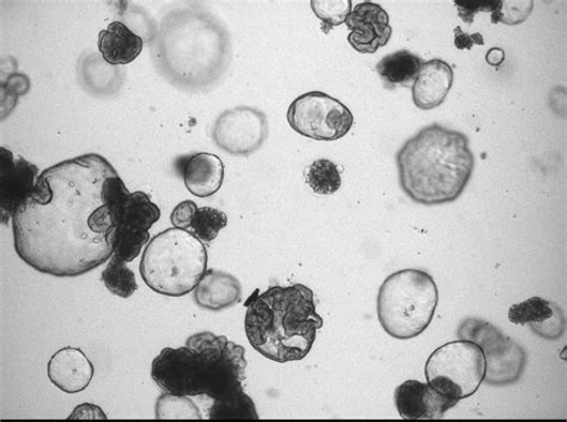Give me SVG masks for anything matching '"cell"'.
Here are the masks:
<instances>
[{"mask_svg": "<svg viewBox=\"0 0 567 422\" xmlns=\"http://www.w3.org/2000/svg\"><path fill=\"white\" fill-rule=\"evenodd\" d=\"M115 174L97 154L42 172L32 197L12 218L20 258L38 272L58 278L80 277L107 263L116 224L102 188Z\"/></svg>", "mask_w": 567, "mask_h": 422, "instance_id": "cell-1", "label": "cell"}, {"mask_svg": "<svg viewBox=\"0 0 567 422\" xmlns=\"http://www.w3.org/2000/svg\"><path fill=\"white\" fill-rule=\"evenodd\" d=\"M155 42L154 60L163 78L190 92L214 85L231 62L227 29L199 8L168 14Z\"/></svg>", "mask_w": 567, "mask_h": 422, "instance_id": "cell-2", "label": "cell"}, {"mask_svg": "<svg viewBox=\"0 0 567 422\" xmlns=\"http://www.w3.org/2000/svg\"><path fill=\"white\" fill-rule=\"evenodd\" d=\"M246 351L212 331L194 334L181 349H163L152 367L154 382L168 394L207 397L215 402L244 397Z\"/></svg>", "mask_w": 567, "mask_h": 422, "instance_id": "cell-3", "label": "cell"}, {"mask_svg": "<svg viewBox=\"0 0 567 422\" xmlns=\"http://www.w3.org/2000/svg\"><path fill=\"white\" fill-rule=\"evenodd\" d=\"M400 186L415 204L456 202L472 178L475 158L467 135L439 124L417 132L396 155Z\"/></svg>", "mask_w": 567, "mask_h": 422, "instance_id": "cell-4", "label": "cell"}, {"mask_svg": "<svg viewBox=\"0 0 567 422\" xmlns=\"http://www.w3.org/2000/svg\"><path fill=\"white\" fill-rule=\"evenodd\" d=\"M322 327L315 292L302 284L274 286L252 298L245 319L252 349L280 364L305 359Z\"/></svg>", "mask_w": 567, "mask_h": 422, "instance_id": "cell-5", "label": "cell"}, {"mask_svg": "<svg viewBox=\"0 0 567 422\" xmlns=\"http://www.w3.org/2000/svg\"><path fill=\"white\" fill-rule=\"evenodd\" d=\"M208 255L202 240L184 229L155 236L141 261V275L153 291L183 297L196 290L207 272Z\"/></svg>", "mask_w": 567, "mask_h": 422, "instance_id": "cell-6", "label": "cell"}, {"mask_svg": "<svg viewBox=\"0 0 567 422\" xmlns=\"http://www.w3.org/2000/svg\"><path fill=\"white\" fill-rule=\"evenodd\" d=\"M437 306L439 289L434 278L422 269H402L381 285L379 321L390 337L414 339L434 320Z\"/></svg>", "mask_w": 567, "mask_h": 422, "instance_id": "cell-7", "label": "cell"}, {"mask_svg": "<svg viewBox=\"0 0 567 422\" xmlns=\"http://www.w3.org/2000/svg\"><path fill=\"white\" fill-rule=\"evenodd\" d=\"M483 350L471 340H457L441 346L425 367L427 383L439 393L458 403L480 390L485 377Z\"/></svg>", "mask_w": 567, "mask_h": 422, "instance_id": "cell-8", "label": "cell"}, {"mask_svg": "<svg viewBox=\"0 0 567 422\" xmlns=\"http://www.w3.org/2000/svg\"><path fill=\"white\" fill-rule=\"evenodd\" d=\"M457 336L475 342L483 350L486 384L507 387L520 380L527 363L526 351L516 341L503 336L495 326L470 318L461 323Z\"/></svg>", "mask_w": 567, "mask_h": 422, "instance_id": "cell-9", "label": "cell"}, {"mask_svg": "<svg viewBox=\"0 0 567 422\" xmlns=\"http://www.w3.org/2000/svg\"><path fill=\"white\" fill-rule=\"evenodd\" d=\"M288 122L303 137L334 142L346 137L354 119L344 103L324 93L311 92L291 103Z\"/></svg>", "mask_w": 567, "mask_h": 422, "instance_id": "cell-10", "label": "cell"}, {"mask_svg": "<svg viewBox=\"0 0 567 422\" xmlns=\"http://www.w3.org/2000/svg\"><path fill=\"white\" fill-rule=\"evenodd\" d=\"M268 120L258 109L240 105L219 115L213 138L217 146L233 156H250L267 141Z\"/></svg>", "mask_w": 567, "mask_h": 422, "instance_id": "cell-11", "label": "cell"}, {"mask_svg": "<svg viewBox=\"0 0 567 422\" xmlns=\"http://www.w3.org/2000/svg\"><path fill=\"white\" fill-rule=\"evenodd\" d=\"M35 164L0 148V216L8 224L22 205L32 197L40 177Z\"/></svg>", "mask_w": 567, "mask_h": 422, "instance_id": "cell-12", "label": "cell"}, {"mask_svg": "<svg viewBox=\"0 0 567 422\" xmlns=\"http://www.w3.org/2000/svg\"><path fill=\"white\" fill-rule=\"evenodd\" d=\"M390 21V14L380 4H358L346 22L350 29L348 40L351 47L363 54L377 53L392 38Z\"/></svg>", "mask_w": 567, "mask_h": 422, "instance_id": "cell-13", "label": "cell"}, {"mask_svg": "<svg viewBox=\"0 0 567 422\" xmlns=\"http://www.w3.org/2000/svg\"><path fill=\"white\" fill-rule=\"evenodd\" d=\"M394 402L402 419H442L457 403L445 398L429 383L406 381L395 390Z\"/></svg>", "mask_w": 567, "mask_h": 422, "instance_id": "cell-14", "label": "cell"}, {"mask_svg": "<svg viewBox=\"0 0 567 422\" xmlns=\"http://www.w3.org/2000/svg\"><path fill=\"white\" fill-rule=\"evenodd\" d=\"M50 381L66 394H78L91 385L94 366L80 349L59 350L48 367Z\"/></svg>", "mask_w": 567, "mask_h": 422, "instance_id": "cell-15", "label": "cell"}, {"mask_svg": "<svg viewBox=\"0 0 567 422\" xmlns=\"http://www.w3.org/2000/svg\"><path fill=\"white\" fill-rule=\"evenodd\" d=\"M509 321L516 326L529 325L535 334L547 340L561 338L565 329L560 307L542 297H532L509 309Z\"/></svg>", "mask_w": 567, "mask_h": 422, "instance_id": "cell-16", "label": "cell"}, {"mask_svg": "<svg viewBox=\"0 0 567 422\" xmlns=\"http://www.w3.org/2000/svg\"><path fill=\"white\" fill-rule=\"evenodd\" d=\"M454 71L442 59L424 63L412 88L413 102L417 109L430 111L440 107L451 93Z\"/></svg>", "mask_w": 567, "mask_h": 422, "instance_id": "cell-17", "label": "cell"}, {"mask_svg": "<svg viewBox=\"0 0 567 422\" xmlns=\"http://www.w3.org/2000/svg\"><path fill=\"white\" fill-rule=\"evenodd\" d=\"M243 286L238 279L223 270L208 269L194 290V301L210 311L229 309L240 303Z\"/></svg>", "mask_w": 567, "mask_h": 422, "instance_id": "cell-18", "label": "cell"}, {"mask_svg": "<svg viewBox=\"0 0 567 422\" xmlns=\"http://www.w3.org/2000/svg\"><path fill=\"white\" fill-rule=\"evenodd\" d=\"M224 164L213 154L200 153L190 156L184 165L186 188L198 198L213 197L224 183Z\"/></svg>", "mask_w": 567, "mask_h": 422, "instance_id": "cell-19", "label": "cell"}, {"mask_svg": "<svg viewBox=\"0 0 567 422\" xmlns=\"http://www.w3.org/2000/svg\"><path fill=\"white\" fill-rule=\"evenodd\" d=\"M97 47L103 59L111 65H127L143 51V39L122 22H112L99 35Z\"/></svg>", "mask_w": 567, "mask_h": 422, "instance_id": "cell-20", "label": "cell"}, {"mask_svg": "<svg viewBox=\"0 0 567 422\" xmlns=\"http://www.w3.org/2000/svg\"><path fill=\"white\" fill-rule=\"evenodd\" d=\"M424 60L406 50L385 55L377 66L378 73L386 86H408L414 83L417 73L424 65Z\"/></svg>", "mask_w": 567, "mask_h": 422, "instance_id": "cell-21", "label": "cell"}, {"mask_svg": "<svg viewBox=\"0 0 567 422\" xmlns=\"http://www.w3.org/2000/svg\"><path fill=\"white\" fill-rule=\"evenodd\" d=\"M159 218V207L144 192H134L118 214L117 225L148 231Z\"/></svg>", "mask_w": 567, "mask_h": 422, "instance_id": "cell-22", "label": "cell"}, {"mask_svg": "<svg viewBox=\"0 0 567 422\" xmlns=\"http://www.w3.org/2000/svg\"><path fill=\"white\" fill-rule=\"evenodd\" d=\"M101 278L107 290L121 298H130L138 290L136 275L125 261L116 259L115 256L110 259Z\"/></svg>", "mask_w": 567, "mask_h": 422, "instance_id": "cell-23", "label": "cell"}, {"mask_svg": "<svg viewBox=\"0 0 567 422\" xmlns=\"http://www.w3.org/2000/svg\"><path fill=\"white\" fill-rule=\"evenodd\" d=\"M148 240H151L148 231L117 225L113 236V256L126 264L132 263Z\"/></svg>", "mask_w": 567, "mask_h": 422, "instance_id": "cell-24", "label": "cell"}, {"mask_svg": "<svg viewBox=\"0 0 567 422\" xmlns=\"http://www.w3.org/2000/svg\"><path fill=\"white\" fill-rule=\"evenodd\" d=\"M228 225V217L214 207H199L187 231L198 237L202 243L210 244L221 229Z\"/></svg>", "mask_w": 567, "mask_h": 422, "instance_id": "cell-25", "label": "cell"}, {"mask_svg": "<svg viewBox=\"0 0 567 422\" xmlns=\"http://www.w3.org/2000/svg\"><path fill=\"white\" fill-rule=\"evenodd\" d=\"M307 184L317 194L331 195L341 187V175L337 164L328 159H318L309 165Z\"/></svg>", "mask_w": 567, "mask_h": 422, "instance_id": "cell-26", "label": "cell"}, {"mask_svg": "<svg viewBox=\"0 0 567 422\" xmlns=\"http://www.w3.org/2000/svg\"><path fill=\"white\" fill-rule=\"evenodd\" d=\"M208 419L212 420H259V415L252 400L245 394L229 401L215 402L208 410Z\"/></svg>", "mask_w": 567, "mask_h": 422, "instance_id": "cell-27", "label": "cell"}, {"mask_svg": "<svg viewBox=\"0 0 567 422\" xmlns=\"http://www.w3.org/2000/svg\"><path fill=\"white\" fill-rule=\"evenodd\" d=\"M156 419H203V415L188 397L167 393L157 400Z\"/></svg>", "mask_w": 567, "mask_h": 422, "instance_id": "cell-28", "label": "cell"}, {"mask_svg": "<svg viewBox=\"0 0 567 422\" xmlns=\"http://www.w3.org/2000/svg\"><path fill=\"white\" fill-rule=\"evenodd\" d=\"M310 6L321 20V29L324 34L330 33L334 27L346 23L352 12L350 0H346V2H311Z\"/></svg>", "mask_w": 567, "mask_h": 422, "instance_id": "cell-29", "label": "cell"}, {"mask_svg": "<svg viewBox=\"0 0 567 422\" xmlns=\"http://www.w3.org/2000/svg\"><path fill=\"white\" fill-rule=\"evenodd\" d=\"M534 8L533 2L501 3L499 8L492 12L491 22L505 24H519L525 22Z\"/></svg>", "mask_w": 567, "mask_h": 422, "instance_id": "cell-30", "label": "cell"}, {"mask_svg": "<svg viewBox=\"0 0 567 422\" xmlns=\"http://www.w3.org/2000/svg\"><path fill=\"white\" fill-rule=\"evenodd\" d=\"M198 208L197 204L192 200L178 204L171 216V222L174 225V228L187 230L194 216H196Z\"/></svg>", "mask_w": 567, "mask_h": 422, "instance_id": "cell-31", "label": "cell"}, {"mask_svg": "<svg viewBox=\"0 0 567 422\" xmlns=\"http://www.w3.org/2000/svg\"><path fill=\"white\" fill-rule=\"evenodd\" d=\"M502 2H461L456 0L455 6L458 9V17L465 22L472 24L474 14L480 11L495 12Z\"/></svg>", "mask_w": 567, "mask_h": 422, "instance_id": "cell-32", "label": "cell"}, {"mask_svg": "<svg viewBox=\"0 0 567 422\" xmlns=\"http://www.w3.org/2000/svg\"><path fill=\"white\" fill-rule=\"evenodd\" d=\"M455 33V47L458 50H472L475 44L477 47H483L485 43L484 37L480 33L476 34H467L464 32V30L461 29V27H456L454 30Z\"/></svg>", "mask_w": 567, "mask_h": 422, "instance_id": "cell-33", "label": "cell"}, {"mask_svg": "<svg viewBox=\"0 0 567 422\" xmlns=\"http://www.w3.org/2000/svg\"><path fill=\"white\" fill-rule=\"evenodd\" d=\"M69 419H107V415L100 406L92 403H84L76 406Z\"/></svg>", "mask_w": 567, "mask_h": 422, "instance_id": "cell-34", "label": "cell"}, {"mask_svg": "<svg viewBox=\"0 0 567 422\" xmlns=\"http://www.w3.org/2000/svg\"><path fill=\"white\" fill-rule=\"evenodd\" d=\"M505 53L501 49H491L486 54V63L491 66H501L504 62Z\"/></svg>", "mask_w": 567, "mask_h": 422, "instance_id": "cell-35", "label": "cell"}]
</instances>
